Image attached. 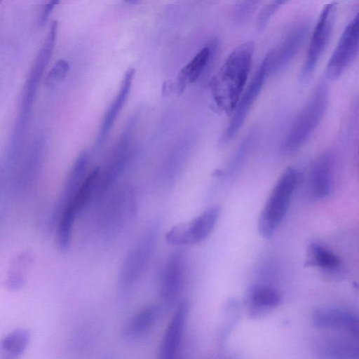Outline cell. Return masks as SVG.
Returning <instances> with one entry per match:
<instances>
[{"instance_id": "obj_24", "label": "cell", "mask_w": 359, "mask_h": 359, "mask_svg": "<svg viewBox=\"0 0 359 359\" xmlns=\"http://www.w3.org/2000/svg\"><path fill=\"white\" fill-rule=\"evenodd\" d=\"M255 135H248L241 144L236 154L227 167L226 174L228 177L233 175L243 164L254 143Z\"/></svg>"}, {"instance_id": "obj_26", "label": "cell", "mask_w": 359, "mask_h": 359, "mask_svg": "<svg viewBox=\"0 0 359 359\" xmlns=\"http://www.w3.org/2000/svg\"><path fill=\"white\" fill-rule=\"evenodd\" d=\"M289 0H272V1L265 6L261 11L257 19V27L264 28L273 15L279 9L280 6L286 4Z\"/></svg>"}, {"instance_id": "obj_14", "label": "cell", "mask_w": 359, "mask_h": 359, "mask_svg": "<svg viewBox=\"0 0 359 359\" xmlns=\"http://www.w3.org/2000/svg\"><path fill=\"white\" fill-rule=\"evenodd\" d=\"M312 322L318 329L343 330L358 339V318L350 311L337 308H320L314 311Z\"/></svg>"}, {"instance_id": "obj_1", "label": "cell", "mask_w": 359, "mask_h": 359, "mask_svg": "<svg viewBox=\"0 0 359 359\" xmlns=\"http://www.w3.org/2000/svg\"><path fill=\"white\" fill-rule=\"evenodd\" d=\"M254 48L252 41L237 46L210 81L215 103L226 114H231L243 92L251 67Z\"/></svg>"}, {"instance_id": "obj_28", "label": "cell", "mask_w": 359, "mask_h": 359, "mask_svg": "<svg viewBox=\"0 0 359 359\" xmlns=\"http://www.w3.org/2000/svg\"><path fill=\"white\" fill-rule=\"evenodd\" d=\"M60 0H49L47 4L42 10L39 24L43 25L47 21L49 15L53 10L54 7L59 4Z\"/></svg>"}, {"instance_id": "obj_10", "label": "cell", "mask_w": 359, "mask_h": 359, "mask_svg": "<svg viewBox=\"0 0 359 359\" xmlns=\"http://www.w3.org/2000/svg\"><path fill=\"white\" fill-rule=\"evenodd\" d=\"M309 27L302 23L291 29L276 48L265 55L269 75L278 74L285 69L302 48Z\"/></svg>"}, {"instance_id": "obj_19", "label": "cell", "mask_w": 359, "mask_h": 359, "mask_svg": "<svg viewBox=\"0 0 359 359\" xmlns=\"http://www.w3.org/2000/svg\"><path fill=\"white\" fill-rule=\"evenodd\" d=\"M58 23L54 20L49 28L48 32L42 46L39 50L32 67L27 81L39 84L46 67H47L53 53L57 38Z\"/></svg>"}, {"instance_id": "obj_3", "label": "cell", "mask_w": 359, "mask_h": 359, "mask_svg": "<svg viewBox=\"0 0 359 359\" xmlns=\"http://www.w3.org/2000/svg\"><path fill=\"white\" fill-rule=\"evenodd\" d=\"M297 174L292 167L280 175L261 212L258 230L266 239L270 238L284 218L296 187Z\"/></svg>"}, {"instance_id": "obj_20", "label": "cell", "mask_w": 359, "mask_h": 359, "mask_svg": "<svg viewBox=\"0 0 359 359\" xmlns=\"http://www.w3.org/2000/svg\"><path fill=\"white\" fill-rule=\"evenodd\" d=\"M89 163V153L81 151L75 160L66 180L59 204V211L75 194L84 179Z\"/></svg>"}, {"instance_id": "obj_21", "label": "cell", "mask_w": 359, "mask_h": 359, "mask_svg": "<svg viewBox=\"0 0 359 359\" xmlns=\"http://www.w3.org/2000/svg\"><path fill=\"white\" fill-rule=\"evenodd\" d=\"M340 257L334 252L317 243L311 244L306 251V266L334 270L341 264Z\"/></svg>"}, {"instance_id": "obj_5", "label": "cell", "mask_w": 359, "mask_h": 359, "mask_svg": "<svg viewBox=\"0 0 359 359\" xmlns=\"http://www.w3.org/2000/svg\"><path fill=\"white\" fill-rule=\"evenodd\" d=\"M100 168L97 167L86 177L75 194L59 211L57 240L62 243L71 241L72 232L77 216L87 207L98 189Z\"/></svg>"}, {"instance_id": "obj_7", "label": "cell", "mask_w": 359, "mask_h": 359, "mask_svg": "<svg viewBox=\"0 0 359 359\" xmlns=\"http://www.w3.org/2000/svg\"><path fill=\"white\" fill-rule=\"evenodd\" d=\"M337 14L336 3L323 7L313 31L304 65L301 79L307 80L313 74L319 60L330 41Z\"/></svg>"}, {"instance_id": "obj_6", "label": "cell", "mask_w": 359, "mask_h": 359, "mask_svg": "<svg viewBox=\"0 0 359 359\" xmlns=\"http://www.w3.org/2000/svg\"><path fill=\"white\" fill-rule=\"evenodd\" d=\"M219 206H212L189 222L171 227L165 236V241L173 246H187L204 241L212 232L219 215Z\"/></svg>"}, {"instance_id": "obj_11", "label": "cell", "mask_w": 359, "mask_h": 359, "mask_svg": "<svg viewBox=\"0 0 359 359\" xmlns=\"http://www.w3.org/2000/svg\"><path fill=\"white\" fill-rule=\"evenodd\" d=\"M185 273V259L182 251L173 252L163 269L159 285L160 297L163 303L172 306L182 292Z\"/></svg>"}, {"instance_id": "obj_9", "label": "cell", "mask_w": 359, "mask_h": 359, "mask_svg": "<svg viewBox=\"0 0 359 359\" xmlns=\"http://www.w3.org/2000/svg\"><path fill=\"white\" fill-rule=\"evenodd\" d=\"M358 47L359 18L356 15L344 29L327 62L326 78L330 81L339 79L356 57Z\"/></svg>"}, {"instance_id": "obj_13", "label": "cell", "mask_w": 359, "mask_h": 359, "mask_svg": "<svg viewBox=\"0 0 359 359\" xmlns=\"http://www.w3.org/2000/svg\"><path fill=\"white\" fill-rule=\"evenodd\" d=\"M190 309L189 302L184 299L173 313L163 336L158 351L161 359H174L179 353Z\"/></svg>"}, {"instance_id": "obj_23", "label": "cell", "mask_w": 359, "mask_h": 359, "mask_svg": "<svg viewBox=\"0 0 359 359\" xmlns=\"http://www.w3.org/2000/svg\"><path fill=\"white\" fill-rule=\"evenodd\" d=\"M322 350L325 355L333 358H358L359 353L357 343L339 339L325 342Z\"/></svg>"}, {"instance_id": "obj_18", "label": "cell", "mask_w": 359, "mask_h": 359, "mask_svg": "<svg viewBox=\"0 0 359 359\" xmlns=\"http://www.w3.org/2000/svg\"><path fill=\"white\" fill-rule=\"evenodd\" d=\"M212 55L210 46L203 48L179 72L174 83V90L180 95L189 83H195L208 66Z\"/></svg>"}, {"instance_id": "obj_22", "label": "cell", "mask_w": 359, "mask_h": 359, "mask_svg": "<svg viewBox=\"0 0 359 359\" xmlns=\"http://www.w3.org/2000/svg\"><path fill=\"white\" fill-rule=\"evenodd\" d=\"M29 341V334L26 330H16L1 341L0 353L3 358H17L24 352Z\"/></svg>"}, {"instance_id": "obj_16", "label": "cell", "mask_w": 359, "mask_h": 359, "mask_svg": "<svg viewBox=\"0 0 359 359\" xmlns=\"http://www.w3.org/2000/svg\"><path fill=\"white\" fill-rule=\"evenodd\" d=\"M161 313V307L149 304L138 311L126 323L122 337L127 341L138 340L154 327Z\"/></svg>"}, {"instance_id": "obj_15", "label": "cell", "mask_w": 359, "mask_h": 359, "mask_svg": "<svg viewBox=\"0 0 359 359\" xmlns=\"http://www.w3.org/2000/svg\"><path fill=\"white\" fill-rule=\"evenodd\" d=\"M245 303L250 315L259 318L276 308L280 303V296L276 289L257 284L248 289Z\"/></svg>"}, {"instance_id": "obj_8", "label": "cell", "mask_w": 359, "mask_h": 359, "mask_svg": "<svg viewBox=\"0 0 359 359\" xmlns=\"http://www.w3.org/2000/svg\"><path fill=\"white\" fill-rule=\"evenodd\" d=\"M268 76L267 62L264 57L231 113V118L221 136L219 141L221 144H228L237 135L243 126L250 109L259 95Z\"/></svg>"}, {"instance_id": "obj_27", "label": "cell", "mask_w": 359, "mask_h": 359, "mask_svg": "<svg viewBox=\"0 0 359 359\" xmlns=\"http://www.w3.org/2000/svg\"><path fill=\"white\" fill-rule=\"evenodd\" d=\"M259 0H242L238 8L240 18H245L253 11Z\"/></svg>"}, {"instance_id": "obj_17", "label": "cell", "mask_w": 359, "mask_h": 359, "mask_svg": "<svg viewBox=\"0 0 359 359\" xmlns=\"http://www.w3.org/2000/svg\"><path fill=\"white\" fill-rule=\"evenodd\" d=\"M135 73V70L133 68H130L126 72L118 94L107 111L102 122L100 133L97 138L96 144L97 146H100L103 144L110 133L114 121L130 93Z\"/></svg>"}, {"instance_id": "obj_4", "label": "cell", "mask_w": 359, "mask_h": 359, "mask_svg": "<svg viewBox=\"0 0 359 359\" xmlns=\"http://www.w3.org/2000/svg\"><path fill=\"white\" fill-rule=\"evenodd\" d=\"M159 226L150 227L126 255L118 276V287L125 292L131 289L144 273L155 248Z\"/></svg>"}, {"instance_id": "obj_29", "label": "cell", "mask_w": 359, "mask_h": 359, "mask_svg": "<svg viewBox=\"0 0 359 359\" xmlns=\"http://www.w3.org/2000/svg\"><path fill=\"white\" fill-rule=\"evenodd\" d=\"M174 90V83L170 80H165L163 83L162 95L163 97H168Z\"/></svg>"}, {"instance_id": "obj_31", "label": "cell", "mask_w": 359, "mask_h": 359, "mask_svg": "<svg viewBox=\"0 0 359 359\" xmlns=\"http://www.w3.org/2000/svg\"><path fill=\"white\" fill-rule=\"evenodd\" d=\"M1 1V0H0V2Z\"/></svg>"}, {"instance_id": "obj_2", "label": "cell", "mask_w": 359, "mask_h": 359, "mask_svg": "<svg viewBox=\"0 0 359 359\" xmlns=\"http://www.w3.org/2000/svg\"><path fill=\"white\" fill-rule=\"evenodd\" d=\"M328 100L327 85L321 81L297 115L285 135L280 147L283 154L289 155L296 152L308 140L323 118Z\"/></svg>"}, {"instance_id": "obj_30", "label": "cell", "mask_w": 359, "mask_h": 359, "mask_svg": "<svg viewBox=\"0 0 359 359\" xmlns=\"http://www.w3.org/2000/svg\"><path fill=\"white\" fill-rule=\"evenodd\" d=\"M126 3L129 4H136L139 0H123Z\"/></svg>"}, {"instance_id": "obj_25", "label": "cell", "mask_w": 359, "mask_h": 359, "mask_svg": "<svg viewBox=\"0 0 359 359\" xmlns=\"http://www.w3.org/2000/svg\"><path fill=\"white\" fill-rule=\"evenodd\" d=\"M69 70L68 61L60 59L53 65L48 72L46 79L45 85L47 88H53L60 84L66 77Z\"/></svg>"}, {"instance_id": "obj_12", "label": "cell", "mask_w": 359, "mask_h": 359, "mask_svg": "<svg viewBox=\"0 0 359 359\" xmlns=\"http://www.w3.org/2000/svg\"><path fill=\"white\" fill-rule=\"evenodd\" d=\"M334 187V156L327 151L320 155L311 167L308 177L310 196L318 201L328 198Z\"/></svg>"}]
</instances>
